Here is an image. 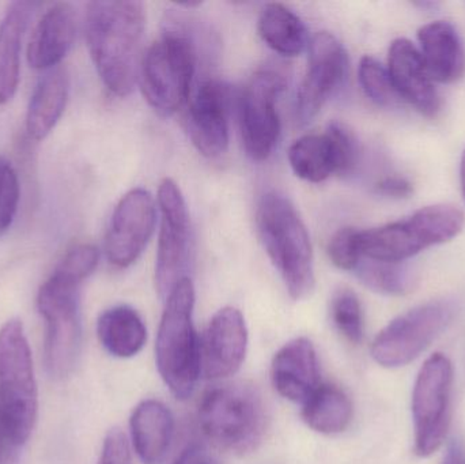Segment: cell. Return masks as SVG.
I'll use <instances>...</instances> for the list:
<instances>
[{
    "label": "cell",
    "mask_w": 465,
    "mask_h": 464,
    "mask_svg": "<svg viewBox=\"0 0 465 464\" xmlns=\"http://www.w3.org/2000/svg\"><path fill=\"white\" fill-rule=\"evenodd\" d=\"M143 3L92 2L86 11V40L95 70L106 89L119 97L133 93L141 68Z\"/></svg>",
    "instance_id": "1"
},
{
    "label": "cell",
    "mask_w": 465,
    "mask_h": 464,
    "mask_svg": "<svg viewBox=\"0 0 465 464\" xmlns=\"http://www.w3.org/2000/svg\"><path fill=\"white\" fill-rule=\"evenodd\" d=\"M165 25L163 37L142 57L138 82L149 105L168 117L190 100L199 54L193 26L177 16Z\"/></svg>",
    "instance_id": "2"
},
{
    "label": "cell",
    "mask_w": 465,
    "mask_h": 464,
    "mask_svg": "<svg viewBox=\"0 0 465 464\" xmlns=\"http://www.w3.org/2000/svg\"><path fill=\"white\" fill-rule=\"evenodd\" d=\"M256 223L265 252L290 296L294 300L311 296L316 285L313 250L292 202L278 193H265L257 207Z\"/></svg>",
    "instance_id": "3"
},
{
    "label": "cell",
    "mask_w": 465,
    "mask_h": 464,
    "mask_svg": "<svg viewBox=\"0 0 465 464\" xmlns=\"http://www.w3.org/2000/svg\"><path fill=\"white\" fill-rule=\"evenodd\" d=\"M165 301L155 360L172 394L184 400L195 391L202 372V345L193 326L195 288L191 278L180 281Z\"/></svg>",
    "instance_id": "4"
},
{
    "label": "cell",
    "mask_w": 465,
    "mask_h": 464,
    "mask_svg": "<svg viewBox=\"0 0 465 464\" xmlns=\"http://www.w3.org/2000/svg\"><path fill=\"white\" fill-rule=\"evenodd\" d=\"M204 436L221 449L237 454L253 451L267 430V410L259 390L231 383L209 390L198 410Z\"/></svg>",
    "instance_id": "5"
},
{
    "label": "cell",
    "mask_w": 465,
    "mask_h": 464,
    "mask_svg": "<svg viewBox=\"0 0 465 464\" xmlns=\"http://www.w3.org/2000/svg\"><path fill=\"white\" fill-rule=\"evenodd\" d=\"M38 391L24 324L11 319L0 329V425L16 447L35 429Z\"/></svg>",
    "instance_id": "6"
},
{
    "label": "cell",
    "mask_w": 465,
    "mask_h": 464,
    "mask_svg": "<svg viewBox=\"0 0 465 464\" xmlns=\"http://www.w3.org/2000/svg\"><path fill=\"white\" fill-rule=\"evenodd\" d=\"M464 214L452 204L422 207L406 220L360 231L362 258L403 263L431 245L450 242L460 233Z\"/></svg>",
    "instance_id": "7"
},
{
    "label": "cell",
    "mask_w": 465,
    "mask_h": 464,
    "mask_svg": "<svg viewBox=\"0 0 465 464\" xmlns=\"http://www.w3.org/2000/svg\"><path fill=\"white\" fill-rule=\"evenodd\" d=\"M79 286L54 270L38 291L37 307L45 321L46 368L54 378L70 375L81 354Z\"/></svg>",
    "instance_id": "8"
},
{
    "label": "cell",
    "mask_w": 465,
    "mask_h": 464,
    "mask_svg": "<svg viewBox=\"0 0 465 464\" xmlns=\"http://www.w3.org/2000/svg\"><path fill=\"white\" fill-rule=\"evenodd\" d=\"M453 367L441 353L426 360L412 391L414 449L418 457H430L444 443L450 427Z\"/></svg>",
    "instance_id": "9"
},
{
    "label": "cell",
    "mask_w": 465,
    "mask_h": 464,
    "mask_svg": "<svg viewBox=\"0 0 465 464\" xmlns=\"http://www.w3.org/2000/svg\"><path fill=\"white\" fill-rule=\"evenodd\" d=\"M450 301L420 305L391 321L371 343V357L385 368H399L420 357L452 321Z\"/></svg>",
    "instance_id": "10"
},
{
    "label": "cell",
    "mask_w": 465,
    "mask_h": 464,
    "mask_svg": "<svg viewBox=\"0 0 465 464\" xmlns=\"http://www.w3.org/2000/svg\"><path fill=\"white\" fill-rule=\"evenodd\" d=\"M157 201L161 229L155 259V286L161 299L166 300L174 286L188 278L193 237L187 203L173 180L161 182Z\"/></svg>",
    "instance_id": "11"
},
{
    "label": "cell",
    "mask_w": 465,
    "mask_h": 464,
    "mask_svg": "<svg viewBox=\"0 0 465 464\" xmlns=\"http://www.w3.org/2000/svg\"><path fill=\"white\" fill-rule=\"evenodd\" d=\"M286 87L282 73L264 68L252 76L240 98V123L246 154L265 161L275 149L281 133L278 98Z\"/></svg>",
    "instance_id": "12"
},
{
    "label": "cell",
    "mask_w": 465,
    "mask_h": 464,
    "mask_svg": "<svg viewBox=\"0 0 465 464\" xmlns=\"http://www.w3.org/2000/svg\"><path fill=\"white\" fill-rule=\"evenodd\" d=\"M157 204L149 191L135 188L114 207L105 240L109 263L125 269L138 261L154 234Z\"/></svg>",
    "instance_id": "13"
},
{
    "label": "cell",
    "mask_w": 465,
    "mask_h": 464,
    "mask_svg": "<svg viewBox=\"0 0 465 464\" xmlns=\"http://www.w3.org/2000/svg\"><path fill=\"white\" fill-rule=\"evenodd\" d=\"M349 71V56L341 41L328 32L313 35L309 43L308 71L297 95L301 122H311L328 100L341 89Z\"/></svg>",
    "instance_id": "14"
},
{
    "label": "cell",
    "mask_w": 465,
    "mask_h": 464,
    "mask_svg": "<svg viewBox=\"0 0 465 464\" xmlns=\"http://www.w3.org/2000/svg\"><path fill=\"white\" fill-rule=\"evenodd\" d=\"M190 98L188 131L193 146L204 157H221L229 149L228 87L207 79Z\"/></svg>",
    "instance_id": "15"
},
{
    "label": "cell",
    "mask_w": 465,
    "mask_h": 464,
    "mask_svg": "<svg viewBox=\"0 0 465 464\" xmlns=\"http://www.w3.org/2000/svg\"><path fill=\"white\" fill-rule=\"evenodd\" d=\"M248 348V330L242 313L235 308L226 307L213 316L203 345H202V370L212 380L234 375Z\"/></svg>",
    "instance_id": "16"
},
{
    "label": "cell",
    "mask_w": 465,
    "mask_h": 464,
    "mask_svg": "<svg viewBox=\"0 0 465 464\" xmlns=\"http://www.w3.org/2000/svg\"><path fill=\"white\" fill-rule=\"evenodd\" d=\"M387 70L399 97L409 101L420 114L436 116L441 104L440 95L420 49L411 41L398 38L391 44Z\"/></svg>",
    "instance_id": "17"
},
{
    "label": "cell",
    "mask_w": 465,
    "mask_h": 464,
    "mask_svg": "<svg viewBox=\"0 0 465 464\" xmlns=\"http://www.w3.org/2000/svg\"><path fill=\"white\" fill-rule=\"evenodd\" d=\"M76 13L68 3L51 5L33 27L27 43V62L35 70L59 67L76 37Z\"/></svg>",
    "instance_id": "18"
},
{
    "label": "cell",
    "mask_w": 465,
    "mask_h": 464,
    "mask_svg": "<svg viewBox=\"0 0 465 464\" xmlns=\"http://www.w3.org/2000/svg\"><path fill=\"white\" fill-rule=\"evenodd\" d=\"M271 379L281 397L303 405L320 386L313 343L306 338L286 343L273 357Z\"/></svg>",
    "instance_id": "19"
},
{
    "label": "cell",
    "mask_w": 465,
    "mask_h": 464,
    "mask_svg": "<svg viewBox=\"0 0 465 464\" xmlns=\"http://www.w3.org/2000/svg\"><path fill=\"white\" fill-rule=\"evenodd\" d=\"M420 56L431 79L452 84L465 74V49L460 35L450 22L425 25L418 32Z\"/></svg>",
    "instance_id": "20"
},
{
    "label": "cell",
    "mask_w": 465,
    "mask_h": 464,
    "mask_svg": "<svg viewBox=\"0 0 465 464\" xmlns=\"http://www.w3.org/2000/svg\"><path fill=\"white\" fill-rule=\"evenodd\" d=\"M70 76L62 65L45 71L35 84L26 112V133L43 141L54 131L67 105Z\"/></svg>",
    "instance_id": "21"
},
{
    "label": "cell",
    "mask_w": 465,
    "mask_h": 464,
    "mask_svg": "<svg viewBox=\"0 0 465 464\" xmlns=\"http://www.w3.org/2000/svg\"><path fill=\"white\" fill-rule=\"evenodd\" d=\"M130 425L134 447L142 462H165L174 432L171 410L158 400H144L134 410Z\"/></svg>",
    "instance_id": "22"
},
{
    "label": "cell",
    "mask_w": 465,
    "mask_h": 464,
    "mask_svg": "<svg viewBox=\"0 0 465 464\" xmlns=\"http://www.w3.org/2000/svg\"><path fill=\"white\" fill-rule=\"evenodd\" d=\"M35 5L14 2L0 19V105L10 103L18 90L25 32Z\"/></svg>",
    "instance_id": "23"
},
{
    "label": "cell",
    "mask_w": 465,
    "mask_h": 464,
    "mask_svg": "<svg viewBox=\"0 0 465 464\" xmlns=\"http://www.w3.org/2000/svg\"><path fill=\"white\" fill-rule=\"evenodd\" d=\"M97 335L101 345L112 356L130 359L146 343L147 331L139 313L128 305L109 308L98 319Z\"/></svg>",
    "instance_id": "24"
},
{
    "label": "cell",
    "mask_w": 465,
    "mask_h": 464,
    "mask_svg": "<svg viewBox=\"0 0 465 464\" xmlns=\"http://www.w3.org/2000/svg\"><path fill=\"white\" fill-rule=\"evenodd\" d=\"M302 419L316 432L336 435L347 429L351 422V400L339 387L320 384L303 403Z\"/></svg>",
    "instance_id": "25"
},
{
    "label": "cell",
    "mask_w": 465,
    "mask_h": 464,
    "mask_svg": "<svg viewBox=\"0 0 465 464\" xmlns=\"http://www.w3.org/2000/svg\"><path fill=\"white\" fill-rule=\"evenodd\" d=\"M259 33L272 51L283 56H297L308 44L305 25L281 3H268L262 8Z\"/></svg>",
    "instance_id": "26"
},
{
    "label": "cell",
    "mask_w": 465,
    "mask_h": 464,
    "mask_svg": "<svg viewBox=\"0 0 465 464\" xmlns=\"http://www.w3.org/2000/svg\"><path fill=\"white\" fill-rule=\"evenodd\" d=\"M289 163L292 172L305 182H325L338 173L335 153L327 133H312L297 139L289 149Z\"/></svg>",
    "instance_id": "27"
},
{
    "label": "cell",
    "mask_w": 465,
    "mask_h": 464,
    "mask_svg": "<svg viewBox=\"0 0 465 464\" xmlns=\"http://www.w3.org/2000/svg\"><path fill=\"white\" fill-rule=\"evenodd\" d=\"M354 271L357 272V277L363 285L377 293L391 294V296L406 293L414 281L411 270L403 263H390V262L362 258Z\"/></svg>",
    "instance_id": "28"
},
{
    "label": "cell",
    "mask_w": 465,
    "mask_h": 464,
    "mask_svg": "<svg viewBox=\"0 0 465 464\" xmlns=\"http://www.w3.org/2000/svg\"><path fill=\"white\" fill-rule=\"evenodd\" d=\"M331 316L336 329L346 340L360 343L363 338V315L360 300L354 291L341 289L331 301Z\"/></svg>",
    "instance_id": "29"
},
{
    "label": "cell",
    "mask_w": 465,
    "mask_h": 464,
    "mask_svg": "<svg viewBox=\"0 0 465 464\" xmlns=\"http://www.w3.org/2000/svg\"><path fill=\"white\" fill-rule=\"evenodd\" d=\"M358 78L365 94L377 105H392L396 101L395 89L387 68L371 56L361 59Z\"/></svg>",
    "instance_id": "30"
},
{
    "label": "cell",
    "mask_w": 465,
    "mask_h": 464,
    "mask_svg": "<svg viewBox=\"0 0 465 464\" xmlns=\"http://www.w3.org/2000/svg\"><path fill=\"white\" fill-rule=\"evenodd\" d=\"M21 185L18 173L7 158L0 157V236L13 225L18 212Z\"/></svg>",
    "instance_id": "31"
},
{
    "label": "cell",
    "mask_w": 465,
    "mask_h": 464,
    "mask_svg": "<svg viewBox=\"0 0 465 464\" xmlns=\"http://www.w3.org/2000/svg\"><path fill=\"white\" fill-rule=\"evenodd\" d=\"M331 261L341 270L351 271L362 259L360 248V231L354 228L339 229L328 245Z\"/></svg>",
    "instance_id": "32"
},
{
    "label": "cell",
    "mask_w": 465,
    "mask_h": 464,
    "mask_svg": "<svg viewBox=\"0 0 465 464\" xmlns=\"http://www.w3.org/2000/svg\"><path fill=\"white\" fill-rule=\"evenodd\" d=\"M100 261V251L92 244H78L71 248L57 264V271L82 283L93 274Z\"/></svg>",
    "instance_id": "33"
},
{
    "label": "cell",
    "mask_w": 465,
    "mask_h": 464,
    "mask_svg": "<svg viewBox=\"0 0 465 464\" xmlns=\"http://www.w3.org/2000/svg\"><path fill=\"white\" fill-rule=\"evenodd\" d=\"M335 153L338 173H349L358 160V142L349 128L341 123H331L325 131Z\"/></svg>",
    "instance_id": "34"
},
{
    "label": "cell",
    "mask_w": 465,
    "mask_h": 464,
    "mask_svg": "<svg viewBox=\"0 0 465 464\" xmlns=\"http://www.w3.org/2000/svg\"><path fill=\"white\" fill-rule=\"evenodd\" d=\"M98 464H133L130 447L122 430L112 429L106 435Z\"/></svg>",
    "instance_id": "35"
},
{
    "label": "cell",
    "mask_w": 465,
    "mask_h": 464,
    "mask_svg": "<svg viewBox=\"0 0 465 464\" xmlns=\"http://www.w3.org/2000/svg\"><path fill=\"white\" fill-rule=\"evenodd\" d=\"M376 191L380 195L401 199L411 195L412 187L406 179L401 177H385L381 182L377 183Z\"/></svg>",
    "instance_id": "36"
},
{
    "label": "cell",
    "mask_w": 465,
    "mask_h": 464,
    "mask_svg": "<svg viewBox=\"0 0 465 464\" xmlns=\"http://www.w3.org/2000/svg\"><path fill=\"white\" fill-rule=\"evenodd\" d=\"M174 464H217L204 447L193 444L187 447Z\"/></svg>",
    "instance_id": "37"
},
{
    "label": "cell",
    "mask_w": 465,
    "mask_h": 464,
    "mask_svg": "<svg viewBox=\"0 0 465 464\" xmlns=\"http://www.w3.org/2000/svg\"><path fill=\"white\" fill-rule=\"evenodd\" d=\"M441 464H465V449L459 441H452L445 452Z\"/></svg>",
    "instance_id": "38"
},
{
    "label": "cell",
    "mask_w": 465,
    "mask_h": 464,
    "mask_svg": "<svg viewBox=\"0 0 465 464\" xmlns=\"http://www.w3.org/2000/svg\"><path fill=\"white\" fill-rule=\"evenodd\" d=\"M18 449L15 444L11 441V439L8 438L7 433L3 429L2 425H0V464H5L13 457L14 451Z\"/></svg>",
    "instance_id": "39"
},
{
    "label": "cell",
    "mask_w": 465,
    "mask_h": 464,
    "mask_svg": "<svg viewBox=\"0 0 465 464\" xmlns=\"http://www.w3.org/2000/svg\"><path fill=\"white\" fill-rule=\"evenodd\" d=\"M460 180H461V190H463V195H464V199H465V152L463 153V157H461Z\"/></svg>",
    "instance_id": "40"
}]
</instances>
